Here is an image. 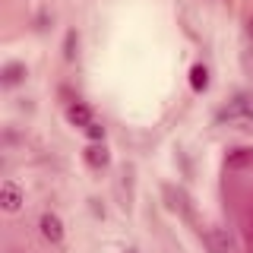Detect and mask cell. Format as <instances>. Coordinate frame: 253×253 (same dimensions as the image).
I'll list each match as a JSON object with an SVG mask.
<instances>
[{
    "label": "cell",
    "instance_id": "6da1fadb",
    "mask_svg": "<svg viewBox=\"0 0 253 253\" xmlns=\"http://www.w3.org/2000/svg\"><path fill=\"white\" fill-rule=\"evenodd\" d=\"M0 206H3L6 212H19V206H22V190H19V184L3 180V187H0Z\"/></svg>",
    "mask_w": 253,
    "mask_h": 253
},
{
    "label": "cell",
    "instance_id": "7a4b0ae2",
    "mask_svg": "<svg viewBox=\"0 0 253 253\" xmlns=\"http://www.w3.org/2000/svg\"><path fill=\"white\" fill-rule=\"evenodd\" d=\"M67 121L79 126V130H85L92 121H95V114H92V108L89 105H83V101H73V105H67Z\"/></svg>",
    "mask_w": 253,
    "mask_h": 253
},
{
    "label": "cell",
    "instance_id": "3957f363",
    "mask_svg": "<svg viewBox=\"0 0 253 253\" xmlns=\"http://www.w3.org/2000/svg\"><path fill=\"white\" fill-rule=\"evenodd\" d=\"M108 162H111V152L105 149V142H92V146H85V165L95 171H101V168H108Z\"/></svg>",
    "mask_w": 253,
    "mask_h": 253
},
{
    "label": "cell",
    "instance_id": "277c9868",
    "mask_svg": "<svg viewBox=\"0 0 253 253\" xmlns=\"http://www.w3.org/2000/svg\"><path fill=\"white\" fill-rule=\"evenodd\" d=\"M42 234L51 244H60L63 241V221L54 215V212H44V215H42Z\"/></svg>",
    "mask_w": 253,
    "mask_h": 253
},
{
    "label": "cell",
    "instance_id": "5b68a950",
    "mask_svg": "<svg viewBox=\"0 0 253 253\" xmlns=\"http://www.w3.org/2000/svg\"><path fill=\"white\" fill-rule=\"evenodd\" d=\"M190 89H193V92H206V89H209V70H206L203 63H196V67L190 70Z\"/></svg>",
    "mask_w": 253,
    "mask_h": 253
},
{
    "label": "cell",
    "instance_id": "8992f818",
    "mask_svg": "<svg viewBox=\"0 0 253 253\" xmlns=\"http://www.w3.org/2000/svg\"><path fill=\"white\" fill-rule=\"evenodd\" d=\"M26 79V63H6L3 67V85H19Z\"/></svg>",
    "mask_w": 253,
    "mask_h": 253
},
{
    "label": "cell",
    "instance_id": "52a82bcc",
    "mask_svg": "<svg viewBox=\"0 0 253 253\" xmlns=\"http://www.w3.org/2000/svg\"><path fill=\"white\" fill-rule=\"evenodd\" d=\"M206 244H209V250L212 253H228V247H231V241H228V234H221L212 228L209 234H206Z\"/></svg>",
    "mask_w": 253,
    "mask_h": 253
},
{
    "label": "cell",
    "instance_id": "ba28073f",
    "mask_svg": "<svg viewBox=\"0 0 253 253\" xmlns=\"http://www.w3.org/2000/svg\"><path fill=\"white\" fill-rule=\"evenodd\" d=\"M85 136H89L92 142H105V126H101L98 121H92L89 126H85Z\"/></svg>",
    "mask_w": 253,
    "mask_h": 253
},
{
    "label": "cell",
    "instance_id": "9c48e42d",
    "mask_svg": "<svg viewBox=\"0 0 253 253\" xmlns=\"http://www.w3.org/2000/svg\"><path fill=\"white\" fill-rule=\"evenodd\" d=\"M63 57L76 60V32H67V42H63Z\"/></svg>",
    "mask_w": 253,
    "mask_h": 253
},
{
    "label": "cell",
    "instance_id": "30bf717a",
    "mask_svg": "<svg viewBox=\"0 0 253 253\" xmlns=\"http://www.w3.org/2000/svg\"><path fill=\"white\" fill-rule=\"evenodd\" d=\"M124 253H139V250H136V247H126V250H124Z\"/></svg>",
    "mask_w": 253,
    "mask_h": 253
}]
</instances>
